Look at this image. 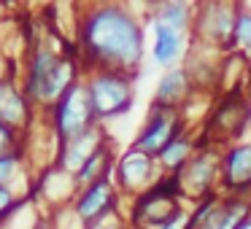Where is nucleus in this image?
I'll list each match as a JSON object with an SVG mask.
<instances>
[{
  "label": "nucleus",
  "mask_w": 251,
  "mask_h": 229,
  "mask_svg": "<svg viewBox=\"0 0 251 229\" xmlns=\"http://www.w3.org/2000/svg\"><path fill=\"white\" fill-rule=\"evenodd\" d=\"M84 49L111 73L132 70L143 51V33L122 8H100L84 24Z\"/></svg>",
  "instance_id": "obj_1"
},
{
  "label": "nucleus",
  "mask_w": 251,
  "mask_h": 229,
  "mask_svg": "<svg viewBox=\"0 0 251 229\" xmlns=\"http://www.w3.org/2000/svg\"><path fill=\"white\" fill-rule=\"evenodd\" d=\"M73 68L71 62L60 60L54 51L49 49H38L30 65V94L38 100H57L73 87Z\"/></svg>",
  "instance_id": "obj_2"
},
{
  "label": "nucleus",
  "mask_w": 251,
  "mask_h": 229,
  "mask_svg": "<svg viewBox=\"0 0 251 229\" xmlns=\"http://www.w3.org/2000/svg\"><path fill=\"white\" fill-rule=\"evenodd\" d=\"M95 108L92 97H89V87H78L73 84L60 100H57V130H60L62 140H73V137L84 135L87 130H92Z\"/></svg>",
  "instance_id": "obj_3"
},
{
  "label": "nucleus",
  "mask_w": 251,
  "mask_h": 229,
  "mask_svg": "<svg viewBox=\"0 0 251 229\" xmlns=\"http://www.w3.org/2000/svg\"><path fill=\"white\" fill-rule=\"evenodd\" d=\"M89 97H92L95 116L111 119V116H116V114H125L132 105V87L122 73L103 70L100 76L92 78V84H89Z\"/></svg>",
  "instance_id": "obj_4"
},
{
  "label": "nucleus",
  "mask_w": 251,
  "mask_h": 229,
  "mask_svg": "<svg viewBox=\"0 0 251 229\" xmlns=\"http://www.w3.org/2000/svg\"><path fill=\"white\" fill-rule=\"evenodd\" d=\"M176 137H178V116L173 114V108H159L157 105V111L151 114L146 130L141 132V137H138L135 151L146 154V157L162 154Z\"/></svg>",
  "instance_id": "obj_5"
},
{
  "label": "nucleus",
  "mask_w": 251,
  "mask_h": 229,
  "mask_svg": "<svg viewBox=\"0 0 251 229\" xmlns=\"http://www.w3.org/2000/svg\"><path fill=\"white\" fill-rule=\"evenodd\" d=\"M114 205V191H111L108 181H95L92 186H87V191L81 194V200L76 202V216H81V221H95L103 218Z\"/></svg>",
  "instance_id": "obj_6"
},
{
  "label": "nucleus",
  "mask_w": 251,
  "mask_h": 229,
  "mask_svg": "<svg viewBox=\"0 0 251 229\" xmlns=\"http://www.w3.org/2000/svg\"><path fill=\"white\" fill-rule=\"evenodd\" d=\"M149 175H151V157H146V154H141V151L132 148L119 164L122 186H127V189H141V186L149 181Z\"/></svg>",
  "instance_id": "obj_7"
},
{
  "label": "nucleus",
  "mask_w": 251,
  "mask_h": 229,
  "mask_svg": "<svg viewBox=\"0 0 251 229\" xmlns=\"http://www.w3.org/2000/svg\"><path fill=\"white\" fill-rule=\"evenodd\" d=\"M224 181L232 189L251 186V146H240L229 151L227 162H224Z\"/></svg>",
  "instance_id": "obj_8"
},
{
  "label": "nucleus",
  "mask_w": 251,
  "mask_h": 229,
  "mask_svg": "<svg viewBox=\"0 0 251 229\" xmlns=\"http://www.w3.org/2000/svg\"><path fill=\"white\" fill-rule=\"evenodd\" d=\"M154 35H157V41H154V60H157V65H170L181 54V35L159 22L154 24Z\"/></svg>",
  "instance_id": "obj_9"
},
{
  "label": "nucleus",
  "mask_w": 251,
  "mask_h": 229,
  "mask_svg": "<svg viewBox=\"0 0 251 229\" xmlns=\"http://www.w3.org/2000/svg\"><path fill=\"white\" fill-rule=\"evenodd\" d=\"M100 148H98V132L95 130H87L84 135H78V137H73V143H71V151L65 154V164L71 170H81L84 164L89 162V159L98 154Z\"/></svg>",
  "instance_id": "obj_10"
},
{
  "label": "nucleus",
  "mask_w": 251,
  "mask_h": 229,
  "mask_svg": "<svg viewBox=\"0 0 251 229\" xmlns=\"http://www.w3.org/2000/svg\"><path fill=\"white\" fill-rule=\"evenodd\" d=\"M184 94H186V73L184 70H173L159 81L157 105L159 108H173V103H178Z\"/></svg>",
  "instance_id": "obj_11"
},
{
  "label": "nucleus",
  "mask_w": 251,
  "mask_h": 229,
  "mask_svg": "<svg viewBox=\"0 0 251 229\" xmlns=\"http://www.w3.org/2000/svg\"><path fill=\"white\" fill-rule=\"evenodd\" d=\"M246 221V202H229L227 207L211 213L200 229H238Z\"/></svg>",
  "instance_id": "obj_12"
},
{
  "label": "nucleus",
  "mask_w": 251,
  "mask_h": 229,
  "mask_svg": "<svg viewBox=\"0 0 251 229\" xmlns=\"http://www.w3.org/2000/svg\"><path fill=\"white\" fill-rule=\"evenodd\" d=\"M22 116H25L22 97H19L11 87L0 84V121H3L6 127H14V124L22 121Z\"/></svg>",
  "instance_id": "obj_13"
},
{
  "label": "nucleus",
  "mask_w": 251,
  "mask_h": 229,
  "mask_svg": "<svg viewBox=\"0 0 251 229\" xmlns=\"http://www.w3.org/2000/svg\"><path fill=\"white\" fill-rule=\"evenodd\" d=\"M211 175H213V164L208 162V157H200L189 164V173L184 175V186H189L195 194H202L211 183Z\"/></svg>",
  "instance_id": "obj_14"
},
{
  "label": "nucleus",
  "mask_w": 251,
  "mask_h": 229,
  "mask_svg": "<svg viewBox=\"0 0 251 229\" xmlns=\"http://www.w3.org/2000/svg\"><path fill=\"white\" fill-rule=\"evenodd\" d=\"M157 22L178 33L181 27L189 24V8H186V3H165V6H159V19Z\"/></svg>",
  "instance_id": "obj_15"
},
{
  "label": "nucleus",
  "mask_w": 251,
  "mask_h": 229,
  "mask_svg": "<svg viewBox=\"0 0 251 229\" xmlns=\"http://www.w3.org/2000/svg\"><path fill=\"white\" fill-rule=\"evenodd\" d=\"M105 159H108V151H103V148H100V151L95 154V157L76 173V181H78V183H87V186H92L95 181H100V170L105 167Z\"/></svg>",
  "instance_id": "obj_16"
},
{
  "label": "nucleus",
  "mask_w": 251,
  "mask_h": 229,
  "mask_svg": "<svg viewBox=\"0 0 251 229\" xmlns=\"http://www.w3.org/2000/svg\"><path fill=\"white\" fill-rule=\"evenodd\" d=\"M186 157H189V143H186L184 137H176V140L159 154V159H162L168 167H181V164L186 162Z\"/></svg>",
  "instance_id": "obj_17"
},
{
  "label": "nucleus",
  "mask_w": 251,
  "mask_h": 229,
  "mask_svg": "<svg viewBox=\"0 0 251 229\" xmlns=\"http://www.w3.org/2000/svg\"><path fill=\"white\" fill-rule=\"evenodd\" d=\"M235 38L246 51H251V14H240L235 24Z\"/></svg>",
  "instance_id": "obj_18"
},
{
  "label": "nucleus",
  "mask_w": 251,
  "mask_h": 229,
  "mask_svg": "<svg viewBox=\"0 0 251 229\" xmlns=\"http://www.w3.org/2000/svg\"><path fill=\"white\" fill-rule=\"evenodd\" d=\"M14 173H17V157H0V186L8 183V181L14 178Z\"/></svg>",
  "instance_id": "obj_19"
},
{
  "label": "nucleus",
  "mask_w": 251,
  "mask_h": 229,
  "mask_svg": "<svg viewBox=\"0 0 251 229\" xmlns=\"http://www.w3.org/2000/svg\"><path fill=\"white\" fill-rule=\"evenodd\" d=\"M11 143H14V130L0 121V157H11Z\"/></svg>",
  "instance_id": "obj_20"
},
{
  "label": "nucleus",
  "mask_w": 251,
  "mask_h": 229,
  "mask_svg": "<svg viewBox=\"0 0 251 229\" xmlns=\"http://www.w3.org/2000/svg\"><path fill=\"white\" fill-rule=\"evenodd\" d=\"M11 210H14V194L6 186H0V218H6Z\"/></svg>",
  "instance_id": "obj_21"
},
{
  "label": "nucleus",
  "mask_w": 251,
  "mask_h": 229,
  "mask_svg": "<svg viewBox=\"0 0 251 229\" xmlns=\"http://www.w3.org/2000/svg\"><path fill=\"white\" fill-rule=\"evenodd\" d=\"M238 229H251V218H246V221L243 224H240V227Z\"/></svg>",
  "instance_id": "obj_22"
},
{
  "label": "nucleus",
  "mask_w": 251,
  "mask_h": 229,
  "mask_svg": "<svg viewBox=\"0 0 251 229\" xmlns=\"http://www.w3.org/2000/svg\"><path fill=\"white\" fill-rule=\"evenodd\" d=\"M35 229H49V227H46V224H38V227H35Z\"/></svg>",
  "instance_id": "obj_23"
}]
</instances>
